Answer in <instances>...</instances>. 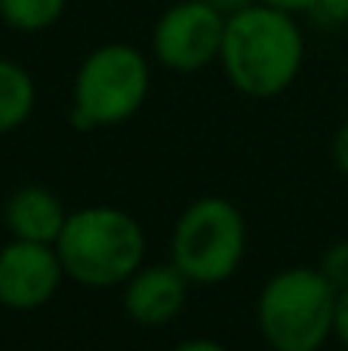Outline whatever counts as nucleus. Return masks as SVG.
<instances>
[{
  "label": "nucleus",
  "mask_w": 348,
  "mask_h": 351,
  "mask_svg": "<svg viewBox=\"0 0 348 351\" xmlns=\"http://www.w3.org/2000/svg\"><path fill=\"white\" fill-rule=\"evenodd\" d=\"M173 265L201 287L228 280L247 253V225L225 197H201L185 206L173 228Z\"/></svg>",
  "instance_id": "nucleus-5"
},
{
  "label": "nucleus",
  "mask_w": 348,
  "mask_h": 351,
  "mask_svg": "<svg viewBox=\"0 0 348 351\" xmlns=\"http://www.w3.org/2000/svg\"><path fill=\"white\" fill-rule=\"evenodd\" d=\"M306 59V40L296 19L265 3H250L225 19L222 71L238 93L275 99L296 80Z\"/></svg>",
  "instance_id": "nucleus-1"
},
{
  "label": "nucleus",
  "mask_w": 348,
  "mask_h": 351,
  "mask_svg": "<svg viewBox=\"0 0 348 351\" xmlns=\"http://www.w3.org/2000/svg\"><path fill=\"white\" fill-rule=\"evenodd\" d=\"M225 19L203 0H182L173 3L158 19L151 34L154 59L164 68L179 74H191L219 62Z\"/></svg>",
  "instance_id": "nucleus-6"
},
{
  "label": "nucleus",
  "mask_w": 348,
  "mask_h": 351,
  "mask_svg": "<svg viewBox=\"0 0 348 351\" xmlns=\"http://www.w3.org/2000/svg\"><path fill=\"white\" fill-rule=\"evenodd\" d=\"M318 268H321V274L330 280V287L336 293L348 290V241L333 243V247L324 253V259H321Z\"/></svg>",
  "instance_id": "nucleus-12"
},
{
  "label": "nucleus",
  "mask_w": 348,
  "mask_h": 351,
  "mask_svg": "<svg viewBox=\"0 0 348 351\" xmlns=\"http://www.w3.org/2000/svg\"><path fill=\"white\" fill-rule=\"evenodd\" d=\"M68 278L90 290L121 287L142 268L145 231L117 206H84L71 213L55 241Z\"/></svg>",
  "instance_id": "nucleus-2"
},
{
  "label": "nucleus",
  "mask_w": 348,
  "mask_h": 351,
  "mask_svg": "<svg viewBox=\"0 0 348 351\" xmlns=\"http://www.w3.org/2000/svg\"><path fill=\"white\" fill-rule=\"evenodd\" d=\"M333 311L336 290L321 268H287L262 287L256 321L275 351H318L333 336Z\"/></svg>",
  "instance_id": "nucleus-3"
},
{
  "label": "nucleus",
  "mask_w": 348,
  "mask_h": 351,
  "mask_svg": "<svg viewBox=\"0 0 348 351\" xmlns=\"http://www.w3.org/2000/svg\"><path fill=\"white\" fill-rule=\"evenodd\" d=\"M173 351H225V348L213 339H188V342H182V346H176Z\"/></svg>",
  "instance_id": "nucleus-18"
},
{
  "label": "nucleus",
  "mask_w": 348,
  "mask_h": 351,
  "mask_svg": "<svg viewBox=\"0 0 348 351\" xmlns=\"http://www.w3.org/2000/svg\"><path fill=\"white\" fill-rule=\"evenodd\" d=\"M151 90L148 59L129 43L96 47L74 74V108L71 127H114L145 105Z\"/></svg>",
  "instance_id": "nucleus-4"
},
{
  "label": "nucleus",
  "mask_w": 348,
  "mask_h": 351,
  "mask_svg": "<svg viewBox=\"0 0 348 351\" xmlns=\"http://www.w3.org/2000/svg\"><path fill=\"white\" fill-rule=\"evenodd\" d=\"M333 336L348 348V290L336 293V311H333Z\"/></svg>",
  "instance_id": "nucleus-14"
},
{
  "label": "nucleus",
  "mask_w": 348,
  "mask_h": 351,
  "mask_svg": "<svg viewBox=\"0 0 348 351\" xmlns=\"http://www.w3.org/2000/svg\"><path fill=\"white\" fill-rule=\"evenodd\" d=\"M256 3L265 6H275V10H284L290 16H299V12H308L314 6V0H256Z\"/></svg>",
  "instance_id": "nucleus-16"
},
{
  "label": "nucleus",
  "mask_w": 348,
  "mask_h": 351,
  "mask_svg": "<svg viewBox=\"0 0 348 351\" xmlns=\"http://www.w3.org/2000/svg\"><path fill=\"white\" fill-rule=\"evenodd\" d=\"M203 3H210L213 10H219L222 16H234V12H240L244 6L256 3V0H203Z\"/></svg>",
  "instance_id": "nucleus-17"
},
{
  "label": "nucleus",
  "mask_w": 348,
  "mask_h": 351,
  "mask_svg": "<svg viewBox=\"0 0 348 351\" xmlns=\"http://www.w3.org/2000/svg\"><path fill=\"white\" fill-rule=\"evenodd\" d=\"M3 222L10 228V234L18 237V241L53 243L55 247V241H59L62 228L68 222V213L53 191H47L40 185H25L6 200Z\"/></svg>",
  "instance_id": "nucleus-9"
},
{
  "label": "nucleus",
  "mask_w": 348,
  "mask_h": 351,
  "mask_svg": "<svg viewBox=\"0 0 348 351\" xmlns=\"http://www.w3.org/2000/svg\"><path fill=\"white\" fill-rule=\"evenodd\" d=\"M68 0H0V19L12 31H47L62 19Z\"/></svg>",
  "instance_id": "nucleus-11"
},
{
  "label": "nucleus",
  "mask_w": 348,
  "mask_h": 351,
  "mask_svg": "<svg viewBox=\"0 0 348 351\" xmlns=\"http://www.w3.org/2000/svg\"><path fill=\"white\" fill-rule=\"evenodd\" d=\"M333 160H336V167L348 176V121L339 127L336 139H333Z\"/></svg>",
  "instance_id": "nucleus-15"
},
{
  "label": "nucleus",
  "mask_w": 348,
  "mask_h": 351,
  "mask_svg": "<svg viewBox=\"0 0 348 351\" xmlns=\"http://www.w3.org/2000/svg\"><path fill=\"white\" fill-rule=\"evenodd\" d=\"M65 268L53 243L18 241L0 250V305L12 311H34L55 296Z\"/></svg>",
  "instance_id": "nucleus-7"
},
{
  "label": "nucleus",
  "mask_w": 348,
  "mask_h": 351,
  "mask_svg": "<svg viewBox=\"0 0 348 351\" xmlns=\"http://www.w3.org/2000/svg\"><path fill=\"white\" fill-rule=\"evenodd\" d=\"M191 280L176 265H148L139 268L123 284V311L142 327L170 324L188 299Z\"/></svg>",
  "instance_id": "nucleus-8"
},
{
  "label": "nucleus",
  "mask_w": 348,
  "mask_h": 351,
  "mask_svg": "<svg viewBox=\"0 0 348 351\" xmlns=\"http://www.w3.org/2000/svg\"><path fill=\"white\" fill-rule=\"evenodd\" d=\"M345 351H348V348H345Z\"/></svg>",
  "instance_id": "nucleus-19"
},
{
  "label": "nucleus",
  "mask_w": 348,
  "mask_h": 351,
  "mask_svg": "<svg viewBox=\"0 0 348 351\" xmlns=\"http://www.w3.org/2000/svg\"><path fill=\"white\" fill-rule=\"evenodd\" d=\"M37 102L31 74L10 59H0V133L22 127Z\"/></svg>",
  "instance_id": "nucleus-10"
},
{
  "label": "nucleus",
  "mask_w": 348,
  "mask_h": 351,
  "mask_svg": "<svg viewBox=\"0 0 348 351\" xmlns=\"http://www.w3.org/2000/svg\"><path fill=\"white\" fill-rule=\"evenodd\" d=\"M308 16H312L314 22L327 25V28L348 25V0H314V6L308 10Z\"/></svg>",
  "instance_id": "nucleus-13"
}]
</instances>
